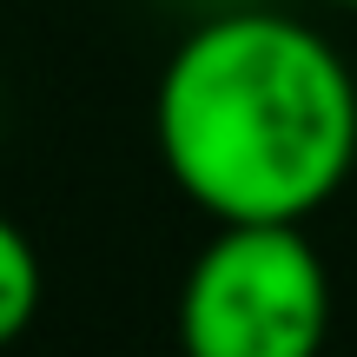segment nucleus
I'll return each mask as SVG.
<instances>
[{"instance_id":"obj_1","label":"nucleus","mask_w":357,"mask_h":357,"mask_svg":"<svg viewBox=\"0 0 357 357\" xmlns=\"http://www.w3.org/2000/svg\"><path fill=\"white\" fill-rule=\"evenodd\" d=\"M153 146L218 225H305L357 166V73L298 13H205L153 86Z\"/></svg>"},{"instance_id":"obj_2","label":"nucleus","mask_w":357,"mask_h":357,"mask_svg":"<svg viewBox=\"0 0 357 357\" xmlns=\"http://www.w3.org/2000/svg\"><path fill=\"white\" fill-rule=\"evenodd\" d=\"M331 271L305 225H218L178 284L185 357H324Z\"/></svg>"},{"instance_id":"obj_3","label":"nucleus","mask_w":357,"mask_h":357,"mask_svg":"<svg viewBox=\"0 0 357 357\" xmlns=\"http://www.w3.org/2000/svg\"><path fill=\"white\" fill-rule=\"evenodd\" d=\"M40 291H47V271H40L33 238L0 212V351L20 344L26 324L40 318Z\"/></svg>"},{"instance_id":"obj_4","label":"nucleus","mask_w":357,"mask_h":357,"mask_svg":"<svg viewBox=\"0 0 357 357\" xmlns=\"http://www.w3.org/2000/svg\"><path fill=\"white\" fill-rule=\"evenodd\" d=\"M331 7H351V13H357V0H331Z\"/></svg>"}]
</instances>
